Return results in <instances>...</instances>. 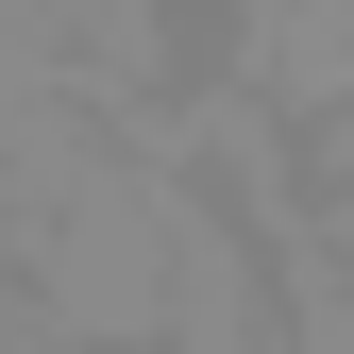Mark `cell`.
<instances>
[{
	"label": "cell",
	"mask_w": 354,
	"mask_h": 354,
	"mask_svg": "<svg viewBox=\"0 0 354 354\" xmlns=\"http://www.w3.org/2000/svg\"><path fill=\"white\" fill-rule=\"evenodd\" d=\"M17 304L51 321V354H152L169 337V169L118 152L102 186H68L51 219H17Z\"/></svg>",
	"instance_id": "cell-1"
},
{
	"label": "cell",
	"mask_w": 354,
	"mask_h": 354,
	"mask_svg": "<svg viewBox=\"0 0 354 354\" xmlns=\"http://www.w3.org/2000/svg\"><path fill=\"white\" fill-rule=\"evenodd\" d=\"M0 102H84L136 152L169 118V0H0Z\"/></svg>",
	"instance_id": "cell-2"
},
{
	"label": "cell",
	"mask_w": 354,
	"mask_h": 354,
	"mask_svg": "<svg viewBox=\"0 0 354 354\" xmlns=\"http://www.w3.org/2000/svg\"><path fill=\"white\" fill-rule=\"evenodd\" d=\"M287 270V354H354V270L337 253H270Z\"/></svg>",
	"instance_id": "cell-3"
},
{
	"label": "cell",
	"mask_w": 354,
	"mask_h": 354,
	"mask_svg": "<svg viewBox=\"0 0 354 354\" xmlns=\"http://www.w3.org/2000/svg\"><path fill=\"white\" fill-rule=\"evenodd\" d=\"M0 354H51V321L17 304V253H0Z\"/></svg>",
	"instance_id": "cell-4"
}]
</instances>
